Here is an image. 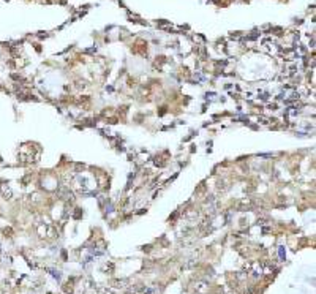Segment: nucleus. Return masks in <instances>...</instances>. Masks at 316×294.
Returning a JSON list of instances; mask_svg holds the SVG:
<instances>
[{
    "mask_svg": "<svg viewBox=\"0 0 316 294\" xmlns=\"http://www.w3.org/2000/svg\"><path fill=\"white\" fill-rule=\"evenodd\" d=\"M2 193L6 196V198H10L11 196V191H10V188H5V187H2Z\"/></svg>",
    "mask_w": 316,
    "mask_h": 294,
    "instance_id": "obj_1",
    "label": "nucleus"
}]
</instances>
